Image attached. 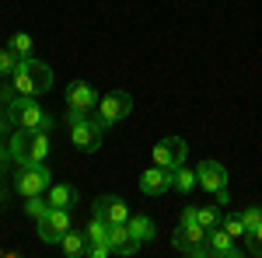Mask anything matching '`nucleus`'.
I'll return each instance as SVG.
<instances>
[{"mask_svg": "<svg viewBox=\"0 0 262 258\" xmlns=\"http://www.w3.org/2000/svg\"><path fill=\"white\" fill-rule=\"evenodd\" d=\"M53 87V70L46 66L42 60L35 56H28V60H18L14 66V74H11V91H14V98L25 95V98H39Z\"/></svg>", "mask_w": 262, "mask_h": 258, "instance_id": "nucleus-1", "label": "nucleus"}, {"mask_svg": "<svg viewBox=\"0 0 262 258\" xmlns=\"http://www.w3.org/2000/svg\"><path fill=\"white\" fill-rule=\"evenodd\" d=\"M4 115H7V122H14L18 129H35V133H49V129L56 126L53 115L39 105V98H25V95H18L14 101H7V105H4Z\"/></svg>", "mask_w": 262, "mask_h": 258, "instance_id": "nucleus-2", "label": "nucleus"}, {"mask_svg": "<svg viewBox=\"0 0 262 258\" xmlns=\"http://www.w3.org/2000/svg\"><path fill=\"white\" fill-rule=\"evenodd\" d=\"M11 154L14 164H42L49 157V133H35V129H14L11 133Z\"/></svg>", "mask_w": 262, "mask_h": 258, "instance_id": "nucleus-3", "label": "nucleus"}, {"mask_svg": "<svg viewBox=\"0 0 262 258\" xmlns=\"http://www.w3.org/2000/svg\"><path fill=\"white\" fill-rule=\"evenodd\" d=\"M49 185H53V171L46 168V160H42V164H21L18 175H14V192H18L21 199L46 196Z\"/></svg>", "mask_w": 262, "mask_h": 258, "instance_id": "nucleus-4", "label": "nucleus"}, {"mask_svg": "<svg viewBox=\"0 0 262 258\" xmlns=\"http://www.w3.org/2000/svg\"><path fill=\"white\" fill-rule=\"evenodd\" d=\"M98 122L101 129H112V126H119L129 112H133V98L126 95V91H108V95H101L98 98Z\"/></svg>", "mask_w": 262, "mask_h": 258, "instance_id": "nucleus-5", "label": "nucleus"}, {"mask_svg": "<svg viewBox=\"0 0 262 258\" xmlns=\"http://www.w3.org/2000/svg\"><path fill=\"white\" fill-rule=\"evenodd\" d=\"M189 157V143L182 136H164L154 150H150V160L158 164V168H168V171H175L179 164H185Z\"/></svg>", "mask_w": 262, "mask_h": 258, "instance_id": "nucleus-6", "label": "nucleus"}, {"mask_svg": "<svg viewBox=\"0 0 262 258\" xmlns=\"http://www.w3.org/2000/svg\"><path fill=\"white\" fill-rule=\"evenodd\" d=\"M101 122H98V112L91 115V119L77 122V126H70V143L77 147V150H84V154H95V150H101Z\"/></svg>", "mask_w": 262, "mask_h": 258, "instance_id": "nucleus-7", "label": "nucleus"}, {"mask_svg": "<svg viewBox=\"0 0 262 258\" xmlns=\"http://www.w3.org/2000/svg\"><path fill=\"white\" fill-rule=\"evenodd\" d=\"M67 230H70V209L53 206V209L39 220V238H42V244H60Z\"/></svg>", "mask_w": 262, "mask_h": 258, "instance_id": "nucleus-8", "label": "nucleus"}, {"mask_svg": "<svg viewBox=\"0 0 262 258\" xmlns=\"http://www.w3.org/2000/svg\"><path fill=\"white\" fill-rule=\"evenodd\" d=\"M196 181H200L203 192L217 196L221 189H227V168H224L221 160H206L203 157L200 164H196Z\"/></svg>", "mask_w": 262, "mask_h": 258, "instance_id": "nucleus-9", "label": "nucleus"}, {"mask_svg": "<svg viewBox=\"0 0 262 258\" xmlns=\"http://www.w3.org/2000/svg\"><path fill=\"white\" fill-rule=\"evenodd\" d=\"M140 192L147 199H158V196H164V192H171V171L168 168H147L140 175Z\"/></svg>", "mask_w": 262, "mask_h": 258, "instance_id": "nucleus-10", "label": "nucleus"}, {"mask_svg": "<svg viewBox=\"0 0 262 258\" xmlns=\"http://www.w3.org/2000/svg\"><path fill=\"white\" fill-rule=\"evenodd\" d=\"M67 108H84V112H95L98 108V95L88 80H70L67 84Z\"/></svg>", "mask_w": 262, "mask_h": 258, "instance_id": "nucleus-11", "label": "nucleus"}, {"mask_svg": "<svg viewBox=\"0 0 262 258\" xmlns=\"http://www.w3.org/2000/svg\"><path fill=\"white\" fill-rule=\"evenodd\" d=\"M95 213L98 217H105L108 223H129V202L126 199H116V196H105V199H98L95 202Z\"/></svg>", "mask_w": 262, "mask_h": 258, "instance_id": "nucleus-12", "label": "nucleus"}, {"mask_svg": "<svg viewBox=\"0 0 262 258\" xmlns=\"http://www.w3.org/2000/svg\"><path fill=\"white\" fill-rule=\"evenodd\" d=\"M206 241H210V255H217V258H238L242 255V248L234 244V238H231L224 227L206 230Z\"/></svg>", "mask_w": 262, "mask_h": 258, "instance_id": "nucleus-13", "label": "nucleus"}, {"mask_svg": "<svg viewBox=\"0 0 262 258\" xmlns=\"http://www.w3.org/2000/svg\"><path fill=\"white\" fill-rule=\"evenodd\" d=\"M171 189H175L179 196H189L192 189H200V181H196V168H185V164H179V168L171 171Z\"/></svg>", "mask_w": 262, "mask_h": 258, "instance_id": "nucleus-14", "label": "nucleus"}, {"mask_svg": "<svg viewBox=\"0 0 262 258\" xmlns=\"http://www.w3.org/2000/svg\"><path fill=\"white\" fill-rule=\"evenodd\" d=\"M46 199H49V206H60V209H70V206H74V202H77V189H74V185H56V181H53V185H49V192H46Z\"/></svg>", "mask_w": 262, "mask_h": 258, "instance_id": "nucleus-15", "label": "nucleus"}, {"mask_svg": "<svg viewBox=\"0 0 262 258\" xmlns=\"http://www.w3.org/2000/svg\"><path fill=\"white\" fill-rule=\"evenodd\" d=\"M60 248H63V255H67V258H81V255H88V234H77V230L70 227V230L63 234Z\"/></svg>", "mask_w": 262, "mask_h": 258, "instance_id": "nucleus-16", "label": "nucleus"}, {"mask_svg": "<svg viewBox=\"0 0 262 258\" xmlns=\"http://www.w3.org/2000/svg\"><path fill=\"white\" fill-rule=\"evenodd\" d=\"M129 234L140 241V244H147V241H154V234H158V227H154V220L143 217V213H137V217H129Z\"/></svg>", "mask_w": 262, "mask_h": 258, "instance_id": "nucleus-17", "label": "nucleus"}, {"mask_svg": "<svg viewBox=\"0 0 262 258\" xmlns=\"http://www.w3.org/2000/svg\"><path fill=\"white\" fill-rule=\"evenodd\" d=\"M7 49H11L18 60H28V56H35V39H32L28 32H14L11 42H7Z\"/></svg>", "mask_w": 262, "mask_h": 258, "instance_id": "nucleus-18", "label": "nucleus"}, {"mask_svg": "<svg viewBox=\"0 0 262 258\" xmlns=\"http://www.w3.org/2000/svg\"><path fill=\"white\" fill-rule=\"evenodd\" d=\"M196 220H200V227H206V230H213V227H221V206H196Z\"/></svg>", "mask_w": 262, "mask_h": 258, "instance_id": "nucleus-19", "label": "nucleus"}, {"mask_svg": "<svg viewBox=\"0 0 262 258\" xmlns=\"http://www.w3.org/2000/svg\"><path fill=\"white\" fill-rule=\"evenodd\" d=\"M108 230H112V223H108L105 217H98V213H95L84 234H88V241H108Z\"/></svg>", "mask_w": 262, "mask_h": 258, "instance_id": "nucleus-20", "label": "nucleus"}, {"mask_svg": "<svg viewBox=\"0 0 262 258\" xmlns=\"http://www.w3.org/2000/svg\"><path fill=\"white\" fill-rule=\"evenodd\" d=\"M49 209H53V206H49V199H46V196H28V199H25V213H28L32 220H42Z\"/></svg>", "mask_w": 262, "mask_h": 258, "instance_id": "nucleus-21", "label": "nucleus"}, {"mask_svg": "<svg viewBox=\"0 0 262 258\" xmlns=\"http://www.w3.org/2000/svg\"><path fill=\"white\" fill-rule=\"evenodd\" d=\"M221 227L227 230V234H231V238H245V234H248V230H245L242 213H238V217H224V220H221Z\"/></svg>", "mask_w": 262, "mask_h": 258, "instance_id": "nucleus-22", "label": "nucleus"}, {"mask_svg": "<svg viewBox=\"0 0 262 258\" xmlns=\"http://www.w3.org/2000/svg\"><path fill=\"white\" fill-rule=\"evenodd\" d=\"M14 66H18V56H14L7 45H0V77H11Z\"/></svg>", "mask_w": 262, "mask_h": 258, "instance_id": "nucleus-23", "label": "nucleus"}, {"mask_svg": "<svg viewBox=\"0 0 262 258\" xmlns=\"http://www.w3.org/2000/svg\"><path fill=\"white\" fill-rule=\"evenodd\" d=\"M242 220H245V230H255V227L262 223V209L259 206H248V209L242 213Z\"/></svg>", "mask_w": 262, "mask_h": 258, "instance_id": "nucleus-24", "label": "nucleus"}, {"mask_svg": "<svg viewBox=\"0 0 262 258\" xmlns=\"http://www.w3.org/2000/svg\"><path fill=\"white\" fill-rule=\"evenodd\" d=\"M11 164H14V154H11V147H7V143L0 139V178H4V175L11 171Z\"/></svg>", "mask_w": 262, "mask_h": 258, "instance_id": "nucleus-25", "label": "nucleus"}, {"mask_svg": "<svg viewBox=\"0 0 262 258\" xmlns=\"http://www.w3.org/2000/svg\"><path fill=\"white\" fill-rule=\"evenodd\" d=\"M95 112H84V108H67V122L70 126H77V122H84V119H91Z\"/></svg>", "mask_w": 262, "mask_h": 258, "instance_id": "nucleus-26", "label": "nucleus"}, {"mask_svg": "<svg viewBox=\"0 0 262 258\" xmlns=\"http://www.w3.org/2000/svg\"><path fill=\"white\" fill-rule=\"evenodd\" d=\"M189 223H196V206H185L179 217V227H189Z\"/></svg>", "mask_w": 262, "mask_h": 258, "instance_id": "nucleus-27", "label": "nucleus"}, {"mask_svg": "<svg viewBox=\"0 0 262 258\" xmlns=\"http://www.w3.org/2000/svg\"><path fill=\"white\" fill-rule=\"evenodd\" d=\"M217 206H231V192H227V189L217 192Z\"/></svg>", "mask_w": 262, "mask_h": 258, "instance_id": "nucleus-28", "label": "nucleus"}, {"mask_svg": "<svg viewBox=\"0 0 262 258\" xmlns=\"http://www.w3.org/2000/svg\"><path fill=\"white\" fill-rule=\"evenodd\" d=\"M4 133H7V115H0V139H4Z\"/></svg>", "mask_w": 262, "mask_h": 258, "instance_id": "nucleus-29", "label": "nucleus"}]
</instances>
